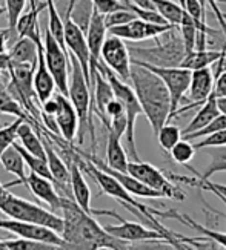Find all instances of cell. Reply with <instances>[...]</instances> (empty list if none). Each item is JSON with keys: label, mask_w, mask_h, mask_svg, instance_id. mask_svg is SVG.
<instances>
[{"label": "cell", "mask_w": 226, "mask_h": 250, "mask_svg": "<svg viewBox=\"0 0 226 250\" xmlns=\"http://www.w3.org/2000/svg\"><path fill=\"white\" fill-rule=\"evenodd\" d=\"M46 11H48V31L49 34L56 39L59 45L68 52L67 45H65V20H62L59 11L54 5V0H46Z\"/></svg>", "instance_id": "1f68e13d"}, {"label": "cell", "mask_w": 226, "mask_h": 250, "mask_svg": "<svg viewBox=\"0 0 226 250\" xmlns=\"http://www.w3.org/2000/svg\"><path fill=\"white\" fill-rule=\"evenodd\" d=\"M0 212L8 215L11 220L45 226L60 235L63 233L65 229L63 218L56 215V212L46 210L45 208H42V206L36 203L19 198L11 192H8L6 189L3 192H0Z\"/></svg>", "instance_id": "3957f363"}, {"label": "cell", "mask_w": 226, "mask_h": 250, "mask_svg": "<svg viewBox=\"0 0 226 250\" xmlns=\"http://www.w3.org/2000/svg\"><path fill=\"white\" fill-rule=\"evenodd\" d=\"M56 97L59 100V111L56 114V122L59 126V132L63 137V140L67 143L72 145V141L75 135H79V115L75 112L74 106L71 100L67 95H63L60 92H56Z\"/></svg>", "instance_id": "d6986e66"}, {"label": "cell", "mask_w": 226, "mask_h": 250, "mask_svg": "<svg viewBox=\"0 0 226 250\" xmlns=\"http://www.w3.org/2000/svg\"><path fill=\"white\" fill-rule=\"evenodd\" d=\"M69 63H71V72H69V92L68 99L71 100L75 112L79 115V143H83V135L86 129L90 130L92 143L95 145V135H94V125H92V91L91 84L86 80L85 72L79 60L72 54H69Z\"/></svg>", "instance_id": "277c9868"}, {"label": "cell", "mask_w": 226, "mask_h": 250, "mask_svg": "<svg viewBox=\"0 0 226 250\" xmlns=\"http://www.w3.org/2000/svg\"><path fill=\"white\" fill-rule=\"evenodd\" d=\"M86 40H88V48L91 52V74L95 71L97 62H100L102 48L105 45V40L108 39V28L105 16L99 13L95 8L92 9V16L90 20V25L86 28Z\"/></svg>", "instance_id": "ac0fdd59"}, {"label": "cell", "mask_w": 226, "mask_h": 250, "mask_svg": "<svg viewBox=\"0 0 226 250\" xmlns=\"http://www.w3.org/2000/svg\"><path fill=\"white\" fill-rule=\"evenodd\" d=\"M214 86H215V74H212L209 68L192 71L191 86L188 91L189 103L186 106H183L181 109H179L176 115L194 109V107H200L214 94Z\"/></svg>", "instance_id": "9a60e30c"}, {"label": "cell", "mask_w": 226, "mask_h": 250, "mask_svg": "<svg viewBox=\"0 0 226 250\" xmlns=\"http://www.w3.org/2000/svg\"><path fill=\"white\" fill-rule=\"evenodd\" d=\"M26 188L32 192V195H36L40 201L46 203L52 212L62 210L63 197L57 192V188L54 186L52 181L37 175L34 172H31L28 175Z\"/></svg>", "instance_id": "ffe728a7"}, {"label": "cell", "mask_w": 226, "mask_h": 250, "mask_svg": "<svg viewBox=\"0 0 226 250\" xmlns=\"http://www.w3.org/2000/svg\"><path fill=\"white\" fill-rule=\"evenodd\" d=\"M43 52H45L46 66L52 75L54 82H56L57 92L68 97L69 72H71L69 52H67L59 45L56 39L49 34L48 29L43 34Z\"/></svg>", "instance_id": "ba28073f"}, {"label": "cell", "mask_w": 226, "mask_h": 250, "mask_svg": "<svg viewBox=\"0 0 226 250\" xmlns=\"http://www.w3.org/2000/svg\"><path fill=\"white\" fill-rule=\"evenodd\" d=\"M176 29L172 25H157V23H149L146 20L136 19L129 23L114 26L108 29V34L115 36L122 40H129V42H142L146 39H157L160 36H165L166 32Z\"/></svg>", "instance_id": "5bb4252c"}, {"label": "cell", "mask_w": 226, "mask_h": 250, "mask_svg": "<svg viewBox=\"0 0 226 250\" xmlns=\"http://www.w3.org/2000/svg\"><path fill=\"white\" fill-rule=\"evenodd\" d=\"M196 146H194L191 141L188 140H180L179 143L171 149V158L174 160L177 165H181V166H188L189 161L194 158V155H196Z\"/></svg>", "instance_id": "8d00e7d4"}, {"label": "cell", "mask_w": 226, "mask_h": 250, "mask_svg": "<svg viewBox=\"0 0 226 250\" xmlns=\"http://www.w3.org/2000/svg\"><path fill=\"white\" fill-rule=\"evenodd\" d=\"M133 64H140L149 71H153L157 74L158 77L163 80L166 84V88L171 94V102H172V114H171V120L176 117L179 111V104L183 100L185 94L189 91L191 86V77H192V71L185 69V68H158V66H151V64H143V63H136Z\"/></svg>", "instance_id": "8fae6325"}, {"label": "cell", "mask_w": 226, "mask_h": 250, "mask_svg": "<svg viewBox=\"0 0 226 250\" xmlns=\"http://www.w3.org/2000/svg\"><path fill=\"white\" fill-rule=\"evenodd\" d=\"M95 68L103 72V75L113 86L115 99L120 100L123 103V106H125V112H126V118H128V129H126V135H125V138H126V152H128V155L131 157V161H140L138 152H137V147H136L134 132H136V120H137L138 115L143 114V109H142V106H140V102H138L137 95H136V91L133 89L131 84H128L126 82L118 79L117 75L110 68H108L102 60L97 62Z\"/></svg>", "instance_id": "5b68a950"}, {"label": "cell", "mask_w": 226, "mask_h": 250, "mask_svg": "<svg viewBox=\"0 0 226 250\" xmlns=\"http://www.w3.org/2000/svg\"><path fill=\"white\" fill-rule=\"evenodd\" d=\"M9 40V29H0V54H6V43Z\"/></svg>", "instance_id": "bcb514c9"}, {"label": "cell", "mask_w": 226, "mask_h": 250, "mask_svg": "<svg viewBox=\"0 0 226 250\" xmlns=\"http://www.w3.org/2000/svg\"><path fill=\"white\" fill-rule=\"evenodd\" d=\"M131 86L143 109V115L148 118L154 135L160 132L168 122H171L172 102L171 94L157 74L140 64H133L131 69Z\"/></svg>", "instance_id": "7a4b0ae2"}, {"label": "cell", "mask_w": 226, "mask_h": 250, "mask_svg": "<svg viewBox=\"0 0 226 250\" xmlns=\"http://www.w3.org/2000/svg\"><path fill=\"white\" fill-rule=\"evenodd\" d=\"M226 129V115L220 114L217 118H214V120L206 126V127H203L200 130H197V132H194V134H189L186 137H183L185 140L188 141H192V140H197V138H204V137H209L215 132H219V130H223Z\"/></svg>", "instance_id": "ab89813d"}, {"label": "cell", "mask_w": 226, "mask_h": 250, "mask_svg": "<svg viewBox=\"0 0 226 250\" xmlns=\"http://www.w3.org/2000/svg\"><path fill=\"white\" fill-rule=\"evenodd\" d=\"M0 250H8V246H6V241H0Z\"/></svg>", "instance_id": "f907efd6"}, {"label": "cell", "mask_w": 226, "mask_h": 250, "mask_svg": "<svg viewBox=\"0 0 226 250\" xmlns=\"http://www.w3.org/2000/svg\"><path fill=\"white\" fill-rule=\"evenodd\" d=\"M194 146H196V149H209V147L226 146V129L219 130V132H215L209 137H204L203 140L194 143Z\"/></svg>", "instance_id": "7bdbcfd3"}, {"label": "cell", "mask_w": 226, "mask_h": 250, "mask_svg": "<svg viewBox=\"0 0 226 250\" xmlns=\"http://www.w3.org/2000/svg\"><path fill=\"white\" fill-rule=\"evenodd\" d=\"M11 64V57L9 54H0V72H8Z\"/></svg>", "instance_id": "7dc6e473"}, {"label": "cell", "mask_w": 226, "mask_h": 250, "mask_svg": "<svg viewBox=\"0 0 226 250\" xmlns=\"http://www.w3.org/2000/svg\"><path fill=\"white\" fill-rule=\"evenodd\" d=\"M74 3L75 0H71L67 11V17H65V45H67L68 52L79 60V63L83 68L85 77L91 84V52L88 48V40H86L85 31L72 19Z\"/></svg>", "instance_id": "9c48e42d"}, {"label": "cell", "mask_w": 226, "mask_h": 250, "mask_svg": "<svg viewBox=\"0 0 226 250\" xmlns=\"http://www.w3.org/2000/svg\"><path fill=\"white\" fill-rule=\"evenodd\" d=\"M163 218H171V220H177L183 224H186L191 229L197 230L203 238H206V240H211L214 243H217L219 246H222L223 249H226V233L223 232H217V230H212L209 227H204L202 224H199L196 220H192L189 215H185V213H179L177 210H166L165 212V216Z\"/></svg>", "instance_id": "484cf974"}, {"label": "cell", "mask_w": 226, "mask_h": 250, "mask_svg": "<svg viewBox=\"0 0 226 250\" xmlns=\"http://www.w3.org/2000/svg\"><path fill=\"white\" fill-rule=\"evenodd\" d=\"M94 8L102 13L103 16L108 14H113L115 11H120V9H126L125 5L120 2V0H91Z\"/></svg>", "instance_id": "ee69618b"}, {"label": "cell", "mask_w": 226, "mask_h": 250, "mask_svg": "<svg viewBox=\"0 0 226 250\" xmlns=\"http://www.w3.org/2000/svg\"><path fill=\"white\" fill-rule=\"evenodd\" d=\"M136 19H137V16L129 9H120V11H115V13H113V14L105 16V21H106V28L108 29L129 23V21H133Z\"/></svg>", "instance_id": "b9f144b4"}, {"label": "cell", "mask_w": 226, "mask_h": 250, "mask_svg": "<svg viewBox=\"0 0 226 250\" xmlns=\"http://www.w3.org/2000/svg\"><path fill=\"white\" fill-rule=\"evenodd\" d=\"M43 8H46V2L37 5L36 0H31L29 11L20 17L19 23H17V34H19V37L34 39L37 34H40V29H39V14H40V11Z\"/></svg>", "instance_id": "4316f807"}, {"label": "cell", "mask_w": 226, "mask_h": 250, "mask_svg": "<svg viewBox=\"0 0 226 250\" xmlns=\"http://www.w3.org/2000/svg\"><path fill=\"white\" fill-rule=\"evenodd\" d=\"M154 3L157 13L163 17L169 25L179 28L183 17H185V8L180 6L179 3L172 2V0H151Z\"/></svg>", "instance_id": "f546056e"}, {"label": "cell", "mask_w": 226, "mask_h": 250, "mask_svg": "<svg viewBox=\"0 0 226 250\" xmlns=\"http://www.w3.org/2000/svg\"><path fill=\"white\" fill-rule=\"evenodd\" d=\"M32 40L37 42V45H39V60H37L36 71H34V89H36V95H37V102L40 104H43L56 94L54 91L57 89V86H56V82H54L52 75L46 66L45 52H43V36L37 34Z\"/></svg>", "instance_id": "e0dca14e"}, {"label": "cell", "mask_w": 226, "mask_h": 250, "mask_svg": "<svg viewBox=\"0 0 226 250\" xmlns=\"http://www.w3.org/2000/svg\"><path fill=\"white\" fill-rule=\"evenodd\" d=\"M217 106H219L220 114L226 115V97H220V99H217Z\"/></svg>", "instance_id": "c3c4849f"}, {"label": "cell", "mask_w": 226, "mask_h": 250, "mask_svg": "<svg viewBox=\"0 0 226 250\" xmlns=\"http://www.w3.org/2000/svg\"><path fill=\"white\" fill-rule=\"evenodd\" d=\"M225 19H226V14H225Z\"/></svg>", "instance_id": "816d5d0a"}, {"label": "cell", "mask_w": 226, "mask_h": 250, "mask_svg": "<svg viewBox=\"0 0 226 250\" xmlns=\"http://www.w3.org/2000/svg\"><path fill=\"white\" fill-rule=\"evenodd\" d=\"M68 160L67 165L69 167V184H71V192H72V198L77 203L80 208L92 215V209H91V189L88 186V183L85 180L83 170L79 165L77 160V152L75 149L71 147V150L68 152Z\"/></svg>", "instance_id": "2e32d148"}, {"label": "cell", "mask_w": 226, "mask_h": 250, "mask_svg": "<svg viewBox=\"0 0 226 250\" xmlns=\"http://www.w3.org/2000/svg\"><path fill=\"white\" fill-rule=\"evenodd\" d=\"M126 250H179L174 244L165 240H146L129 243Z\"/></svg>", "instance_id": "60d3db41"}, {"label": "cell", "mask_w": 226, "mask_h": 250, "mask_svg": "<svg viewBox=\"0 0 226 250\" xmlns=\"http://www.w3.org/2000/svg\"><path fill=\"white\" fill-rule=\"evenodd\" d=\"M22 122H26L23 118H16L13 123H9L8 126L0 129V158L5 154V152L16 143L17 140V130Z\"/></svg>", "instance_id": "f35d334b"}, {"label": "cell", "mask_w": 226, "mask_h": 250, "mask_svg": "<svg viewBox=\"0 0 226 250\" xmlns=\"http://www.w3.org/2000/svg\"><path fill=\"white\" fill-rule=\"evenodd\" d=\"M176 29L172 31V36L168 40H165L163 43L157 42L156 46L129 48L133 62L158 68H179L188 52L185 43L181 40V36L174 34Z\"/></svg>", "instance_id": "8992f818"}, {"label": "cell", "mask_w": 226, "mask_h": 250, "mask_svg": "<svg viewBox=\"0 0 226 250\" xmlns=\"http://www.w3.org/2000/svg\"><path fill=\"white\" fill-rule=\"evenodd\" d=\"M214 195H215V197H217V198H220V201L226 206V198L223 197V195H220V193H214Z\"/></svg>", "instance_id": "681fc988"}, {"label": "cell", "mask_w": 226, "mask_h": 250, "mask_svg": "<svg viewBox=\"0 0 226 250\" xmlns=\"http://www.w3.org/2000/svg\"><path fill=\"white\" fill-rule=\"evenodd\" d=\"M219 115H220V111H219V106H217V97H215V94H212L209 99L199 107L197 114L192 117V120L188 123V126L181 130L183 137H186L189 134L197 132V130H200L203 127H206L214 118H217Z\"/></svg>", "instance_id": "44dd1931"}, {"label": "cell", "mask_w": 226, "mask_h": 250, "mask_svg": "<svg viewBox=\"0 0 226 250\" xmlns=\"http://www.w3.org/2000/svg\"><path fill=\"white\" fill-rule=\"evenodd\" d=\"M14 146H16V149L20 152V155L23 157V160H25V163H26V166L31 169V172H34V173H37V175H40V177H43V178H46V180H49V181L54 183L52 173H51V170H49V166H48V161H46V160L39 158V157H36V155L29 154V152H28L26 149L22 147V146L17 143V141L14 143Z\"/></svg>", "instance_id": "836d02e7"}, {"label": "cell", "mask_w": 226, "mask_h": 250, "mask_svg": "<svg viewBox=\"0 0 226 250\" xmlns=\"http://www.w3.org/2000/svg\"><path fill=\"white\" fill-rule=\"evenodd\" d=\"M100 60L110 68L118 79L123 82H131V69H133V59L126 43L115 36L108 34L105 45L102 48Z\"/></svg>", "instance_id": "7c38bea8"}, {"label": "cell", "mask_w": 226, "mask_h": 250, "mask_svg": "<svg viewBox=\"0 0 226 250\" xmlns=\"http://www.w3.org/2000/svg\"><path fill=\"white\" fill-rule=\"evenodd\" d=\"M0 165L3 166V169L6 172L13 173V175L17 177V181L8 184L6 188L14 186V184H23V186H26V181H28V175H26V170H25L26 163H25L23 157L20 155V152L16 149L14 145L2 155V158H0Z\"/></svg>", "instance_id": "d4e9b609"}, {"label": "cell", "mask_w": 226, "mask_h": 250, "mask_svg": "<svg viewBox=\"0 0 226 250\" xmlns=\"http://www.w3.org/2000/svg\"><path fill=\"white\" fill-rule=\"evenodd\" d=\"M157 140H158V145L161 149L166 152H171V149L174 147L180 140H183V134L179 126L166 123L157 134Z\"/></svg>", "instance_id": "d590c367"}, {"label": "cell", "mask_w": 226, "mask_h": 250, "mask_svg": "<svg viewBox=\"0 0 226 250\" xmlns=\"http://www.w3.org/2000/svg\"><path fill=\"white\" fill-rule=\"evenodd\" d=\"M8 250H67L62 246H54L43 241H32L25 238H16V240H5Z\"/></svg>", "instance_id": "74e56055"}, {"label": "cell", "mask_w": 226, "mask_h": 250, "mask_svg": "<svg viewBox=\"0 0 226 250\" xmlns=\"http://www.w3.org/2000/svg\"><path fill=\"white\" fill-rule=\"evenodd\" d=\"M166 177L171 181H177L181 184H188V186H194L199 188L202 190H208L211 193H220L226 198V184H220V183H212L211 180H202L197 175L196 177H185V175H177L174 172H165Z\"/></svg>", "instance_id": "f1b7e54d"}, {"label": "cell", "mask_w": 226, "mask_h": 250, "mask_svg": "<svg viewBox=\"0 0 226 250\" xmlns=\"http://www.w3.org/2000/svg\"><path fill=\"white\" fill-rule=\"evenodd\" d=\"M92 215H110V216H114V218H117L120 224H117V226H113V224L105 226V229H106V232L110 233V235L118 238V240H123L126 243H137V241H146V240H165V241H169V243L174 244V241L169 240L166 235L160 233L158 230L151 229V227L143 226V224H140V223L126 221L118 213H115L114 210H94L92 209Z\"/></svg>", "instance_id": "30bf717a"}, {"label": "cell", "mask_w": 226, "mask_h": 250, "mask_svg": "<svg viewBox=\"0 0 226 250\" xmlns=\"http://www.w3.org/2000/svg\"><path fill=\"white\" fill-rule=\"evenodd\" d=\"M209 155H211V163L208 165L206 170H204L203 173H199L196 169L191 167V166H186V167H189L202 180H211V177L215 175V173L226 172V146L209 147Z\"/></svg>", "instance_id": "4dcf8cb0"}, {"label": "cell", "mask_w": 226, "mask_h": 250, "mask_svg": "<svg viewBox=\"0 0 226 250\" xmlns=\"http://www.w3.org/2000/svg\"><path fill=\"white\" fill-rule=\"evenodd\" d=\"M0 229L14 233L17 238H25V240L43 241V243H49L54 246H62V247L68 246L60 233L48 229L45 226L34 224V223H25V221H17V220H0Z\"/></svg>", "instance_id": "4fadbf2b"}, {"label": "cell", "mask_w": 226, "mask_h": 250, "mask_svg": "<svg viewBox=\"0 0 226 250\" xmlns=\"http://www.w3.org/2000/svg\"><path fill=\"white\" fill-rule=\"evenodd\" d=\"M3 6H5L6 17H8L9 40H13L14 37H19L17 23H19L20 17L23 16V9L26 6V0H3Z\"/></svg>", "instance_id": "d6a6232c"}, {"label": "cell", "mask_w": 226, "mask_h": 250, "mask_svg": "<svg viewBox=\"0 0 226 250\" xmlns=\"http://www.w3.org/2000/svg\"><path fill=\"white\" fill-rule=\"evenodd\" d=\"M180 36L181 40L185 43L186 52H192L196 51V45H197V37H199V26L196 21L192 20V17L185 13V17H183L181 23H180Z\"/></svg>", "instance_id": "e575fe53"}, {"label": "cell", "mask_w": 226, "mask_h": 250, "mask_svg": "<svg viewBox=\"0 0 226 250\" xmlns=\"http://www.w3.org/2000/svg\"><path fill=\"white\" fill-rule=\"evenodd\" d=\"M122 138L117 137L114 132L108 130V141H106V165L114 170L128 172V152L122 146Z\"/></svg>", "instance_id": "7402d4cb"}, {"label": "cell", "mask_w": 226, "mask_h": 250, "mask_svg": "<svg viewBox=\"0 0 226 250\" xmlns=\"http://www.w3.org/2000/svg\"><path fill=\"white\" fill-rule=\"evenodd\" d=\"M214 94L217 99L220 97H226V71L219 74L215 77V86H214Z\"/></svg>", "instance_id": "f6af8a7d"}, {"label": "cell", "mask_w": 226, "mask_h": 250, "mask_svg": "<svg viewBox=\"0 0 226 250\" xmlns=\"http://www.w3.org/2000/svg\"><path fill=\"white\" fill-rule=\"evenodd\" d=\"M60 212L63 213L62 218L65 221L62 236L68 244L65 247L67 250H126L129 243L108 233L105 227L74 200L63 197Z\"/></svg>", "instance_id": "6da1fadb"}, {"label": "cell", "mask_w": 226, "mask_h": 250, "mask_svg": "<svg viewBox=\"0 0 226 250\" xmlns=\"http://www.w3.org/2000/svg\"><path fill=\"white\" fill-rule=\"evenodd\" d=\"M2 74V72H0ZM8 82L0 77V114L6 115H14L16 118H23V120L29 122V118L25 114L23 106H22L13 95L8 91ZM31 123V122H29Z\"/></svg>", "instance_id": "83f0119b"}, {"label": "cell", "mask_w": 226, "mask_h": 250, "mask_svg": "<svg viewBox=\"0 0 226 250\" xmlns=\"http://www.w3.org/2000/svg\"><path fill=\"white\" fill-rule=\"evenodd\" d=\"M17 140H19L17 143L23 149H26L29 154L46 160V150H45V145H43V140L32 129V125L29 122H22L17 130Z\"/></svg>", "instance_id": "603a6c76"}, {"label": "cell", "mask_w": 226, "mask_h": 250, "mask_svg": "<svg viewBox=\"0 0 226 250\" xmlns=\"http://www.w3.org/2000/svg\"><path fill=\"white\" fill-rule=\"evenodd\" d=\"M8 54L11 57V62L28 63V64H32V66H37L39 45H37V42H34L29 37H20L13 43V46H11Z\"/></svg>", "instance_id": "cb8c5ba5"}, {"label": "cell", "mask_w": 226, "mask_h": 250, "mask_svg": "<svg viewBox=\"0 0 226 250\" xmlns=\"http://www.w3.org/2000/svg\"><path fill=\"white\" fill-rule=\"evenodd\" d=\"M128 173L133 175L134 178H137L138 181H142L143 184H146L148 188L160 192L165 198L177 200V201H183L186 198L185 192L179 186H176V184L166 177V173L163 170L157 169L156 166L149 165V163L129 161Z\"/></svg>", "instance_id": "52a82bcc"}]
</instances>
